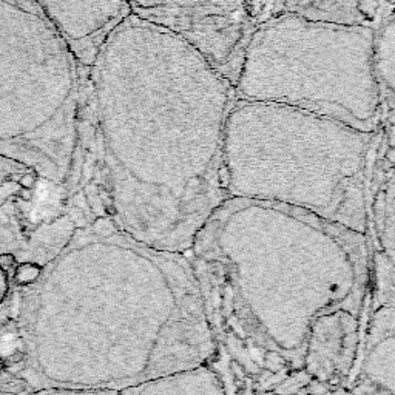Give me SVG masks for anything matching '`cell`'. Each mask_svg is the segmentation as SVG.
I'll return each mask as SVG.
<instances>
[{"label": "cell", "mask_w": 395, "mask_h": 395, "mask_svg": "<svg viewBox=\"0 0 395 395\" xmlns=\"http://www.w3.org/2000/svg\"><path fill=\"white\" fill-rule=\"evenodd\" d=\"M131 14L195 47L235 87L256 21L249 0H129Z\"/></svg>", "instance_id": "obj_7"}, {"label": "cell", "mask_w": 395, "mask_h": 395, "mask_svg": "<svg viewBox=\"0 0 395 395\" xmlns=\"http://www.w3.org/2000/svg\"><path fill=\"white\" fill-rule=\"evenodd\" d=\"M40 272H42V266L23 261L21 264H17L13 280L17 286H31L38 281Z\"/></svg>", "instance_id": "obj_12"}, {"label": "cell", "mask_w": 395, "mask_h": 395, "mask_svg": "<svg viewBox=\"0 0 395 395\" xmlns=\"http://www.w3.org/2000/svg\"><path fill=\"white\" fill-rule=\"evenodd\" d=\"M377 130L293 107L237 101L222 148L227 198L289 205L367 235V179Z\"/></svg>", "instance_id": "obj_4"}, {"label": "cell", "mask_w": 395, "mask_h": 395, "mask_svg": "<svg viewBox=\"0 0 395 395\" xmlns=\"http://www.w3.org/2000/svg\"><path fill=\"white\" fill-rule=\"evenodd\" d=\"M388 2H391V4H394V0H388Z\"/></svg>", "instance_id": "obj_17"}, {"label": "cell", "mask_w": 395, "mask_h": 395, "mask_svg": "<svg viewBox=\"0 0 395 395\" xmlns=\"http://www.w3.org/2000/svg\"><path fill=\"white\" fill-rule=\"evenodd\" d=\"M366 315L337 310L313 323L303 360V372L313 383L329 391L351 389Z\"/></svg>", "instance_id": "obj_8"}, {"label": "cell", "mask_w": 395, "mask_h": 395, "mask_svg": "<svg viewBox=\"0 0 395 395\" xmlns=\"http://www.w3.org/2000/svg\"><path fill=\"white\" fill-rule=\"evenodd\" d=\"M8 291H10V276L0 269V304L6 300Z\"/></svg>", "instance_id": "obj_15"}, {"label": "cell", "mask_w": 395, "mask_h": 395, "mask_svg": "<svg viewBox=\"0 0 395 395\" xmlns=\"http://www.w3.org/2000/svg\"><path fill=\"white\" fill-rule=\"evenodd\" d=\"M84 71L38 0H0V156L68 193Z\"/></svg>", "instance_id": "obj_5"}, {"label": "cell", "mask_w": 395, "mask_h": 395, "mask_svg": "<svg viewBox=\"0 0 395 395\" xmlns=\"http://www.w3.org/2000/svg\"><path fill=\"white\" fill-rule=\"evenodd\" d=\"M121 395H227L222 375L212 364L170 372L124 389Z\"/></svg>", "instance_id": "obj_10"}, {"label": "cell", "mask_w": 395, "mask_h": 395, "mask_svg": "<svg viewBox=\"0 0 395 395\" xmlns=\"http://www.w3.org/2000/svg\"><path fill=\"white\" fill-rule=\"evenodd\" d=\"M4 369H5V360L4 358H0V374L4 372Z\"/></svg>", "instance_id": "obj_16"}, {"label": "cell", "mask_w": 395, "mask_h": 395, "mask_svg": "<svg viewBox=\"0 0 395 395\" xmlns=\"http://www.w3.org/2000/svg\"><path fill=\"white\" fill-rule=\"evenodd\" d=\"M235 87L200 51L129 16L84 73L68 198L153 249L187 255L227 200L224 133Z\"/></svg>", "instance_id": "obj_1"}, {"label": "cell", "mask_w": 395, "mask_h": 395, "mask_svg": "<svg viewBox=\"0 0 395 395\" xmlns=\"http://www.w3.org/2000/svg\"><path fill=\"white\" fill-rule=\"evenodd\" d=\"M31 286L23 371L38 391L121 392L218 357L187 255L109 221L77 229Z\"/></svg>", "instance_id": "obj_2"}, {"label": "cell", "mask_w": 395, "mask_h": 395, "mask_svg": "<svg viewBox=\"0 0 395 395\" xmlns=\"http://www.w3.org/2000/svg\"><path fill=\"white\" fill-rule=\"evenodd\" d=\"M372 45L369 26L275 17L250 36L235 99L293 107L372 133L383 119Z\"/></svg>", "instance_id": "obj_6"}, {"label": "cell", "mask_w": 395, "mask_h": 395, "mask_svg": "<svg viewBox=\"0 0 395 395\" xmlns=\"http://www.w3.org/2000/svg\"><path fill=\"white\" fill-rule=\"evenodd\" d=\"M395 23L394 11L382 17L374 26L372 62L374 73L382 93L383 116L394 114V85H395Z\"/></svg>", "instance_id": "obj_11"}, {"label": "cell", "mask_w": 395, "mask_h": 395, "mask_svg": "<svg viewBox=\"0 0 395 395\" xmlns=\"http://www.w3.org/2000/svg\"><path fill=\"white\" fill-rule=\"evenodd\" d=\"M187 258L218 355L272 395L315 394L303 372L313 323L337 310L366 315L369 306L367 237L289 205L227 198Z\"/></svg>", "instance_id": "obj_3"}, {"label": "cell", "mask_w": 395, "mask_h": 395, "mask_svg": "<svg viewBox=\"0 0 395 395\" xmlns=\"http://www.w3.org/2000/svg\"><path fill=\"white\" fill-rule=\"evenodd\" d=\"M34 395H121L118 391L109 389H71V388H48L36 391Z\"/></svg>", "instance_id": "obj_13"}, {"label": "cell", "mask_w": 395, "mask_h": 395, "mask_svg": "<svg viewBox=\"0 0 395 395\" xmlns=\"http://www.w3.org/2000/svg\"><path fill=\"white\" fill-rule=\"evenodd\" d=\"M85 71L109 36L131 16L129 0H38Z\"/></svg>", "instance_id": "obj_9"}, {"label": "cell", "mask_w": 395, "mask_h": 395, "mask_svg": "<svg viewBox=\"0 0 395 395\" xmlns=\"http://www.w3.org/2000/svg\"><path fill=\"white\" fill-rule=\"evenodd\" d=\"M17 259L14 255L11 254H4V255H0V269L2 271H5L8 274V276L10 275H14V271H16V267H17Z\"/></svg>", "instance_id": "obj_14"}]
</instances>
